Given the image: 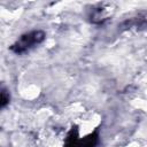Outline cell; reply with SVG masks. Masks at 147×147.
Masks as SVG:
<instances>
[{
  "label": "cell",
  "mask_w": 147,
  "mask_h": 147,
  "mask_svg": "<svg viewBox=\"0 0 147 147\" xmlns=\"http://www.w3.org/2000/svg\"><path fill=\"white\" fill-rule=\"evenodd\" d=\"M44 39H45V33L42 31H40V30H38V31H31L29 33L23 34L11 46V51L15 52L16 54H22V53L29 51L30 48L34 47L36 45L40 44Z\"/></svg>",
  "instance_id": "6da1fadb"
},
{
  "label": "cell",
  "mask_w": 147,
  "mask_h": 147,
  "mask_svg": "<svg viewBox=\"0 0 147 147\" xmlns=\"http://www.w3.org/2000/svg\"><path fill=\"white\" fill-rule=\"evenodd\" d=\"M8 101H9V95H7L6 91L2 90V92H1V107H5Z\"/></svg>",
  "instance_id": "7a4b0ae2"
}]
</instances>
